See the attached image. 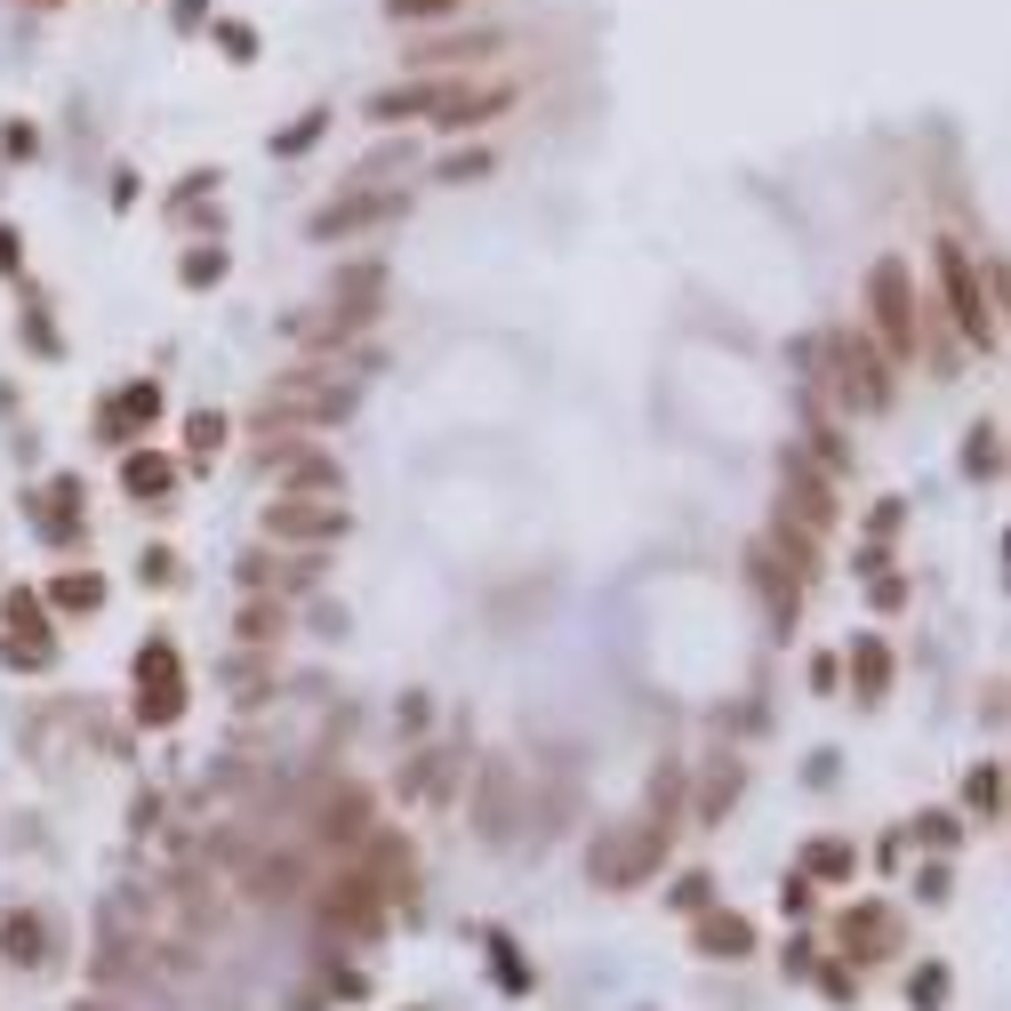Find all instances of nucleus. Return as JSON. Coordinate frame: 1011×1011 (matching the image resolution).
Wrapping results in <instances>:
<instances>
[{"mask_svg": "<svg viewBox=\"0 0 1011 1011\" xmlns=\"http://www.w3.org/2000/svg\"><path fill=\"white\" fill-rule=\"evenodd\" d=\"M354 410V386H337L329 369H289V378L265 386V426H337Z\"/></svg>", "mask_w": 1011, "mask_h": 1011, "instance_id": "1", "label": "nucleus"}, {"mask_svg": "<svg viewBox=\"0 0 1011 1011\" xmlns=\"http://www.w3.org/2000/svg\"><path fill=\"white\" fill-rule=\"evenodd\" d=\"M939 289H948V306H956V321H963L971 346H995V306H988L980 265H971L963 242H939Z\"/></svg>", "mask_w": 1011, "mask_h": 1011, "instance_id": "2", "label": "nucleus"}, {"mask_svg": "<svg viewBox=\"0 0 1011 1011\" xmlns=\"http://www.w3.org/2000/svg\"><path fill=\"white\" fill-rule=\"evenodd\" d=\"M401 210H410V193L401 185H369V193H337L329 210H314V242H346V233H369V225H394Z\"/></svg>", "mask_w": 1011, "mask_h": 1011, "instance_id": "3", "label": "nucleus"}, {"mask_svg": "<svg viewBox=\"0 0 1011 1011\" xmlns=\"http://www.w3.org/2000/svg\"><path fill=\"white\" fill-rule=\"evenodd\" d=\"M265 530L289 538V547H329V538H346V530H354V514H346L337 498H306V490H289L282 506H265Z\"/></svg>", "mask_w": 1011, "mask_h": 1011, "instance_id": "4", "label": "nucleus"}, {"mask_svg": "<svg viewBox=\"0 0 1011 1011\" xmlns=\"http://www.w3.org/2000/svg\"><path fill=\"white\" fill-rule=\"evenodd\" d=\"M466 89H474V81H458V73H433V81H394V89H378V96H369L361 113H369V121H386V129H394V121H426V113L442 121Z\"/></svg>", "mask_w": 1011, "mask_h": 1011, "instance_id": "5", "label": "nucleus"}, {"mask_svg": "<svg viewBox=\"0 0 1011 1011\" xmlns=\"http://www.w3.org/2000/svg\"><path fill=\"white\" fill-rule=\"evenodd\" d=\"M867 306H875V329H884L891 354H916V297H907V265L884 257L867 274Z\"/></svg>", "mask_w": 1011, "mask_h": 1011, "instance_id": "6", "label": "nucleus"}, {"mask_svg": "<svg viewBox=\"0 0 1011 1011\" xmlns=\"http://www.w3.org/2000/svg\"><path fill=\"white\" fill-rule=\"evenodd\" d=\"M137 666H153V691L137 698V715L145 723H177V706H185V691H177V658H168V643H153Z\"/></svg>", "mask_w": 1011, "mask_h": 1011, "instance_id": "7", "label": "nucleus"}, {"mask_svg": "<svg viewBox=\"0 0 1011 1011\" xmlns=\"http://www.w3.org/2000/svg\"><path fill=\"white\" fill-rule=\"evenodd\" d=\"M378 297H386V274H378V265H354V274H337V282H329V306H337V314H354V321L378 314Z\"/></svg>", "mask_w": 1011, "mask_h": 1011, "instance_id": "8", "label": "nucleus"}, {"mask_svg": "<svg viewBox=\"0 0 1011 1011\" xmlns=\"http://www.w3.org/2000/svg\"><path fill=\"white\" fill-rule=\"evenodd\" d=\"M506 105H514V89H506V81H490V89H466L458 105L442 113V129H474V121H490V113H506Z\"/></svg>", "mask_w": 1011, "mask_h": 1011, "instance_id": "9", "label": "nucleus"}, {"mask_svg": "<svg viewBox=\"0 0 1011 1011\" xmlns=\"http://www.w3.org/2000/svg\"><path fill=\"white\" fill-rule=\"evenodd\" d=\"M121 482H129V498H161L168 482H177V466H168L161 450H137V458L121 466Z\"/></svg>", "mask_w": 1011, "mask_h": 1011, "instance_id": "10", "label": "nucleus"}, {"mask_svg": "<svg viewBox=\"0 0 1011 1011\" xmlns=\"http://www.w3.org/2000/svg\"><path fill=\"white\" fill-rule=\"evenodd\" d=\"M779 474H787V490H795V514L811 522V530H827V522H835V506H827V490H819L811 474H803V458H787Z\"/></svg>", "mask_w": 1011, "mask_h": 1011, "instance_id": "11", "label": "nucleus"}, {"mask_svg": "<svg viewBox=\"0 0 1011 1011\" xmlns=\"http://www.w3.org/2000/svg\"><path fill=\"white\" fill-rule=\"evenodd\" d=\"M185 442H193V466H210L217 442H225V418H217V410H193V418H185Z\"/></svg>", "mask_w": 1011, "mask_h": 1011, "instance_id": "12", "label": "nucleus"}, {"mask_svg": "<svg viewBox=\"0 0 1011 1011\" xmlns=\"http://www.w3.org/2000/svg\"><path fill=\"white\" fill-rule=\"evenodd\" d=\"M506 41V32H466V41H433V49H418V64H450V57H490Z\"/></svg>", "mask_w": 1011, "mask_h": 1011, "instance_id": "13", "label": "nucleus"}, {"mask_svg": "<svg viewBox=\"0 0 1011 1011\" xmlns=\"http://www.w3.org/2000/svg\"><path fill=\"white\" fill-rule=\"evenodd\" d=\"M210 32H217V49H225L233 64H249V57H257V32H249L242 17H210Z\"/></svg>", "mask_w": 1011, "mask_h": 1011, "instance_id": "14", "label": "nucleus"}, {"mask_svg": "<svg viewBox=\"0 0 1011 1011\" xmlns=\"http://www.w3.org/2000/svg\"><path fill=\"white\" fill-rule=\"evenodd\" d=\"M466 0H386V17L394 24H433V17H458Z\"/></svg>", "mask_w": 1011, "mask_h": 1011, "instance_id": "15", "label": "nucleus"}, {"mask_svg": "<svg viewBox=\"0 0 1011 1011\" xmlns=\"http://www.w3.org/2000/svg\"><path fill=\"white\" fill-rule=\"evenodd\" d=\"M153 410H161V394H153V386H129V394L113 401V426H153Z\"/></svg>", "mask_w": 1011, "mask_h": 1011, "instance_id": "16", "label": "nucleus"}, {"mask_svg": "<svg viewBox=\"0 0 1011 1011\" xmlns=\"http://www.w3.org/2000/svg\"><path fill=\"white\" fill-rule=\"evenodd\" d=\"M321 129H329V113H321V105H314V113H297V121L282 129V137H274V153H306V145L321 137Z\"/></svg>", "mask_w": 1011, "mask_h": 1011, "instance_id": "17", "label": "nucleus"}, {"mask_svg": "<svg viewBox=\"0 0 1011 1011\" xmlns=\"http://www.w3.org/2000/svg\"><path fill=\"white\" fill-rule=\"evenodd\" d=\"M963 466H971V474H995V466H1003V450H995V426H971V450H963Z\"/></svg>", "mask_w": 1011, "mask_h": 1011, "instance_id": "18", "label": "nucleus"}, {"mask_svg": "<svg viewBox=\"0 0 1011 1011\" xmlns=\"http://www.w3.org/2000/svg\"><path fill=\"white\" fill-rule=\"evenodd\" d=\"M57 602H64V611H96L105 586H96V579H57Z\"/></svg>", "mask_w": 1011, "mask_h": 1011, "instance_id": "19", "label": "nucleus"}, {"mask_svg": "<svg viewBox=\"0 0 1011 1011\" xmlns=\"http://www.w3.org/2000/svg\"><path fill=\"white\" fill-rule=\"evenodd\" d=\"M282 634V611H265V602H249L242 611V643H274Z\"/></svg>", "mask_w": 1011, "mask_h": 1011, "instance_id": "20", "label": "nucleus"}, {"mask_svg": "<svg viewBox=\"0 0 1011 1011\" xmlns=\"http://www.w3.org/2000/svg\"><path fill=\"white\" fill-rule=\"evenodd\" d=\"M466 177H490V153H450L442 161V185H466Z\"/></svg>", "mask_w": 1011, "mask_h": 1011, "instance_id": "21", "label": "nucleus"}, {"mask_svg": "<svg viewBox=\"0 0 1011 1011\" xmlns=\"http://www.w3.org/2000/svg\"><path fill=\"white\" fill-rule=\"evenodd\" d=\"M9 956L41 963V923H32V916H17V923H9Z\"/></svg>", "mask_w": 1011, "mask_h": 1011, "instance_id": "22", "label": "nucleus"}, {"mask_svg": "<svg viewBox=\"0 0 1011 1011\" xmlns=\"http://www.w3.org/2000/svg\"><path fill=\"white\" fill-rule=\"evenodd\" d=\"M884 674H891V658H884V651H875V643H859V691H867V698H875V691H884Z\"/></svg>", "mask_w": 1011, "mask_h": 1011, "instance_id": "23", "label": "nucleus"}, {"mask_svg": "<svg viewBox=\"0 0 1011 1011\" xmlns=\"http://www.w3.org/2000/svg\"><path fill=\"white\" fill-rule=\"evenodd\" d=\"M706 948H715V956L731 948V956H738V948H747V923H738V916H723V923H706Z\"/></svg>", "mask_w": 1011, "mask_h": 1011, "instance_id": "24", "label": "nucleus"}, {"mask_svg": "<svg viewBox=\"0 0 1011 1011\" xmlns=\"http://www.w3.org/2000/svg\"><path fill=\"white\" fill-rule=\"evenodd\" d=\"M217 274H225V249H193V257H185V282H193V289L217 282Z\"/></svg>", "mask_w": 1011, "mask_h": 1011, "instance_id": "25", "label": "nucleus"}, {"mask_svg": "<svg viewBox=\"0 0 1011 1011\" xmlns=\"http://www.w3.org/2000/svg\"><path fill=\"white\" fill-rule=\"evenodd\" d=\"M811 867H819V875H851V851H842V842H819Z\"/></svg>", "mask_w": 1011, "mask_h": 1011, "instance_id": "26", "label": "nucleus"}, {"mask_svg": "<svg viewBox=\"0 0 1011 1011\" xmlns=\"http://www.w3.org/2000/svg\"><path fill=\"white\" fill-rule=\"evenodd\" d=\"M145 579H153V586H168V579H177V554H168V547H153V554H145Z\"/></svg>", "mask_w": 1011, "mask_h": 1011, "instance_id": "27", "label": "nucleus"}, {"mask_svg": "<svg viewBox=\"0 0 1011 1011\" xmlns=\"http://www.w3.org/2000/svg\"><path fill=\"white\" fill-rule=\"evenodd\" d=\"M24 265V242H17V225H0V274H17Z\"/></svg>", "mask_w": 1011, "mask_h": 1011, "instance_id": "28", "label": "nucleus"}, {"mask_svg": "<svg viewBox=\"0 0 1011 1011\" xmlns=\"http://www.w3.org/2000/svg\"><path fill=\"white\" fill-rule=\"evenodd\" d=\"M210 24V0H177V32H201Z\"/></svg>", "mask_w": 1011, "mask_h": 1011, "instance_id": "29", "label": "nucleus"}, {"mask_svg": "<svg viewBox=\"0 0 1011 1011\" xmlns=\"http://www.w3.org/2000/svg\"><path fill=\"white\" fill-rule=\"evenodd\" d=\"M32 9H57V0H32Z\"/></svg>", "mask_w": 1011, "mask_h": 1011, "instance_id": "30", "label": "nucleus"}]
</instances>
